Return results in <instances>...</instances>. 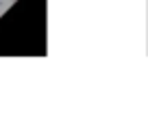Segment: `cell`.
<instances>
[]
</instances>
